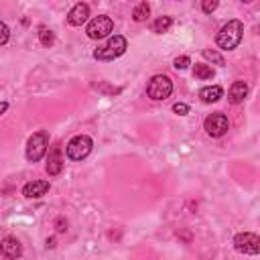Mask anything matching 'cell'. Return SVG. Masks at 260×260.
Wrapping results in <instances>:
<instances>
[{"label":"cell","instance_id":"cell-1","mask_svg":"<svg viewBox=\"0 0 260 260\" xmlns=\"http://www.w3.org/2000/svg\"><path fill=\"white\" fill-rule=\"evenodd\" d=\"M242 35H244V24L234 18V20H228V22L219 28V32H217V37H215V43H217L219 49L232 51V49H236V47L240 45Z\"/></svg>","mask_w":260,"mask_h":260},{"label":"cell","instance_id":"cell-2","mask_svg":"<svg viewBox=\"0 0 260 260\" xmlns=\"http://www.w3.org/2000/svg\"><path fill=\"white\" fill-rule=\"evenodd\" d=\"M126 49H128L126 39H124L122 35H114V37L108 39V43H106L104 47H98V49L93 51V57H95L98 61H114V59H118L120 55H124Z\"/></svg>","mask_w":260,"mask_h":260},{"label":"cell","instance_id":"cell-3","mask_svg":"<svg viewBox=\"0 0 260 260\" xmlns=\"http://www.w3.org/2000/svg\"><path fill=\"white\" fill-rule=\"evenodd\" d=\"M93 148V140L87 136V134H75L67 146H65V152H67V158L71 160H83Z\"/></svg>","mask_w":260,"mask_h":260},{"label":"cell","instance_id":"cell-4","mask_svg":"<svg viewBox=\"0 0 260 260\" xmlns=\"http://www.w3.org/2000/svg\"><path fill=\"white\" fill-rule=\"evenodd\" d=\"M171 93H173V81L167 75L158 73V75H152L150 77V81L146 85V95L150 100L160 102V100H167Z\"/></svg>","mask_w":260,"mask_h":260},{"label":"cell","instance_id":"cell-5","mask_svg":"<svg viewBox=\"0 0 260 260\" xmlns=\"http://www.w3.org/2000/svg\"><path fill=\"white\" fill-rule=\"evenodd\" d=\"M47 148H49V134H47L45 130L35 132V134L26 140V160L39 162V160L45 156Z\"/></svg>","mask_w":260,"mask_h":260},{"label":"cell","instance_id":"cell-6","mask_svg":"<svg viewBox=\"0 0 260 260\" xmlns=\"http://www.w3.org/2000/svg\"><path fill=\"white\" fill-rule=\"evenodd\" d=\"M234 248L240 254H248V256H256L260 252V240L256 234L252 232H240L234 236Z\"/></svg>","mask_w":260,"mask_h":260},{"label":"cell","instance_id":"cell-7","mask_svg":"<svg viewBox=\"0 0 260 260\" xmlns=\"http://www.w3.org/2000/svg\"><path fill=\"white\" fill-rule=\"evenodd\" d=\"M112 30H114V20H112L110 16H106V14H100V16H95V18H91L89 24H87V28H85L87 37L93 39V41L108 37Z\"/></svg>","mask_w":260,"mask_h":260},{"label":"cell","instance_id":"cell-8","mask_svg":"<svg viewBox=\"0 0 260 260\" xmlns=\"http://www.w3.org/2000/svg\"><path fill=\"white\" fill-rule=\"evenodd\" d=\"M203 128H205V132H207L209 136L219 138V136H223V134L228 132L230 122H228L225 114H221V112H213V114H209V116L203 120Z\"/></svg>","mask_w":260,"mask_h":260},{"label":"cell","instance_id":"cell-9","mask_svg":"<svg viewBox=\"0 0 260 260\" xmlns=\"http://www.w3.org/2000/svg\"><path fill=\"white\" fill-rule=\"evenodd\" d=\"M0 254L6 260H16L22 256V244L14 236H6L0 240Z\"/></svg>","mask_w":260,"mask_h":260},{"label":"cell","instance_id":"cell-10","mask_svg":"<svg viewBox=\"0 0 260 260\" xmlns=\"http://www.w3.org/2000/svg\"><path fill=\"white\" fill-rule=\"evenodd\" d=\"M63 169V156H61V144H53L49 148V156H47V173L49 175H59Z\"/></svg>","mask_w":260,"mask_h":260},{"label":"cell","instance_id":"cell-11","mask_svg":"<svg viewBox=\"0 0 260 260\" xmlns=\"http://www.w3.org/2000/svg\"><path fill=\"white\" fill-rule=\"evenodd\" d=\"M87 18H89V6H87L85 2H77V4L69 10V14H67V22H69L71 26H81Z\"/></svg>","mask_w":260,"mask_h":260},{"label":"cell","instance_id":"cell-12","mask_svg":"<svg viewBox=\"0 0 260 260\" xmlns=\"http://www.w3.org/2000/svg\"><path fill=\"white\" fill-rule=\"evenodd\" d=\"M49 181H30V183H26L24 187H22V195L24 197H28V199H39V197H43V195H47V191H49Z\"/></svg>","mask_w":260,"mask_h":260},{"label":"cell","instance_id":"cell-13","mask_svg":"<svg viewBox=\"0 0 260 260\" xmlns=\"http://www.w3.org/2000/svg\"><path fill=\"white\" fill-rule=\"evenodd\" d=\"M246 95H248V85H246V81H234L232 87H230V91H228V100H230L232 104H242Z\"/></svg>","mask_w":260,"mask_h":260},{"label":"cell","instance_id":"cell-14","mask_svg":"<svg viewBox=\"0 0 260 260\" xmlns=\"http://www.w3.org/2000/svg\"><path fill=\"white\" fill-rule=\"evenodd\" d=\"M199 98H201L203 104H213V102L223 98V89L219 85H207V87L199 89Z\"/></svg>","mask_w":260,"mask_h":260},{"label":"cell","instance_id":"cell-15","mask_svg":"<svg viewBox=\"0 0 260 260\" xmlns=\"http://www.w3.org/2000/svg\"><path fill=\"white\" fill-rule=\"evenodd\" d=\"M148 14H150L148 2H140V4H136L134 10H132V18H134L136 22H144V20L148 18Z\"/></svg>","mask_w":260,"mask_h":260},{"label":"cell","instance_id":"cell-16","mask_svg":"<svg viewBox=\"0 0 260 260\" xmlns=\"http://www.w3.org/2000/svg\"><path fill=\"white\" fill-rule=\"evenodd\" d=\"M173 26V18L171 16H158L154 22H152V32H167L169 28Z\"/></svg>","mask_w":260,"mask_h":260},{"label":"cell","instance_id":"cell-17","mask_svg":"<svg viewBox=\"0 0 260 260\" xmlns=\"http://www.w3.org/2000/svg\"><path fill=\"white\" fill-rule=\"evenodd\" d=\"M193 75H195L197 79H211V77H213V69H211V65L195 63V67H193Z\"/></svg>","mask_w":260,"mask_h":260},{"label":"cell","instance_id":"cell-18","mask_svg":"<svg viewBox=\"0 0 260 260\" xmlns=\"http://www.w3.org/2000/svg\"><path fill=\"white\" fill-rule=\"evenodd\" d=\"M39 41H41L43 47H51V45L55 43V35H53V30L47 28V26H41V28H39Z\"/></svg>","mask_w":260,"mask_h":260},{"label":"cell","instance_id":"cell-19","mask_svg":"<svg viewBox=\"0 0 260 260\" xmlns=\"http://www.w3.org/2000/svg\"><path fill=\"white\" fill-rule=\"evenodd\" d=\"M203 57H205L207 61L215 63V65H223V57H221L217 51H213V49H203Z\"/></svg>","mask_w":260,"mask_h":260},{"label":"cell","instance_id":"cell-20","mask_svg":"<svg viewBox=\"0 0 260 260\" xmlns=\"http://www.w3.org/2000/svg\"><path fill=\"white\" fill-rule=\"evenodd\" d=\"M189 65H191V59H189L187 55H181V57H177V59L173 61V67H175V69H181V71L187 69Z\"/></svg>","mask_w":260,"mask_h":260},{"label":"cell","instance_id":"cell-21","mask_svg":"<svg viewBox=\"0 0 260 260\" xmlns=\"http://www.w3.org/2000/svg\"><path fill=\"white\" fill-rule=\"evenodd\" d=\"M215 8H217V0H203V2H201V10H203L205 14H211Z\"/></svg>","mask_w":260,"mask_h":260},{"label":"cell","instance_id":"cell-22","mask_svg":"<svg viewBox=\"0 0 260 260\" xmlns=\"http://www.w3.org/2000/svg\"><path fill=\"white\" fill-rule=\"evenodd\" d=\"M10 39V28L0 20V45H6Z\"/></svg>","mask_w":260,"mask_h":260},{"label":"cell","instance_id":"cell-23","mask_svg":"<svg viewBox=\"0 0 260 260\" xmlns=\"http://www.w3.org/2000/svg\"><path fill=\"white\" fill-rule=\"evenodd\" d=\"M173 112L179 116H185V114H189V106L183 102H177V104H173Z\"/></svg>","mask_w":260,"mask_h":260},{"label":"cell","instance_id":"cell-24","mask_svg":"<svg viewBox=\"0 0 260 260\" xmlns=\"http://www.w3.org/2000/svg\"><path fill=\"white\" fill-rule=\"evenodd\" d=\"M55 230H57V232H67V219L57 217V219H55Z\"/></svg>","mask_w":260,"mask_h":260},{"label":"cell","instance_id":"cell-25","mask_svg":"<svg viewBox=\"0 0 260 260\" xmlns=\"http://www.w3.org/2000/svg\"><path fill=\"white\" fill-rule=\"evenodd\" d=\"M6 110H8V104H6V102H0V116H2Z\"/></svg>","mask_w":260,"mask_h":260},{"label":"cell","instance_id":"cell-26","mask_svg":"<svg viewBox=\"0 0 260 260\" xmlns=\"http://www.w3.org/2000/svg\"><path fill=\"white\" fill-rule=\"evenodd\" d=\"M47 248H55V238H49L47 240Z\"/></svg>","mask_w":260,"mask_h":260}]
</instances>
